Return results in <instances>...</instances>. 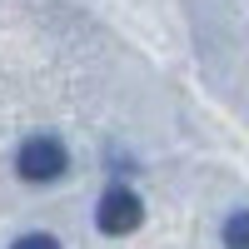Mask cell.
<instances>
[{
    "mask_svg": "<svg viewBox=\"0 0 249 249\" xmlns=\"http://www.w3.org/2000/svg\"><path fill=\"white\" fill-rule=\"evenodd\" d=\"M65 170H70V150L55 135H30L15 150V175L25 184H55V179H65Z\"/></svg>",
    "mask_w": 249,
    "mask_h": 249,
    "instance_id": "6da1fadb",
    "label": "cell"
},
{
    "mask_svg": "<svg viewBox=\"0 0 249 249\" xmlns=\"http://www.w3.org/2000/svg\"><path fill=\"white\" fill-rule=\"evenodd\" d=\"M95 224H100V234H110V239L135 234L144 224V199L130 184H110V190L100 195V204H95Z\"/></svg>",
    "mask_w": 249,
    "mask_h": 249,
    "instance_id": "7a4b0ae2",
    "label": "cell"
},
{
    "mask_svg": "<svg viewBox=\"0 0 249 249\" xmlns=\"http://www.w3.org/2000/svg\"><path fill=\"white\" fill-rule=\"evenodd\" d=\"M219 239H224V249H249V210H234L230 219H224Z\"/></svg>",
    "mask_w": 249,
    "mask_h": 249,
    "instance_id": "3957f363",
    "label": "cell"
},
{
    "mask_svg": "<svg viewBox=\"0 0 249 249\" xmlns=\"http://www.w3.org/2000/svg\"><path fill=\"white\" fill-rule=\"evenodd\" d=\"M10 249H60V239H55V234H45V230H30V234H20Z\"/></svg>",
    "mask_w": 249,
    "mask_h": 249,
    "instance_id": "277c9868",
    "label": "cell"
}]
</instances>
